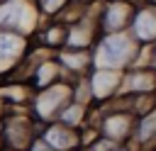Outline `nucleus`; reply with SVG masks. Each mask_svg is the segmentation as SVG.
Segmentation results:
<instances>
[{
    "instance_id": "obj_1",
    "label": "nucleus",
    "mask_w": 156,
    "mask_h": 151,
    "mask_svg": "<svg viewBox=\"0 0 156 151\" xmlns=\"http://www.w3.org/2000/svg\"><path fill=\"white\" fill-rule=\"evenodd\" d=\"M127 54H129L127 37H107L100 46V56L105 63H122Z\"/></svg>"
},
{
    "instance_id": "obj_2",
    "label": "nucleus",
    "mask_w": 156,
    "mask_h": 151,
    "mask_svg": "<svg viewBox=\"0 0 156 151\" xmlns=\"http://www.w3.org/2000/svg\"><path fill=\"white\" fill-rule=\"evenodd\" d=\"M105 132L110 136H115V139L124 136L127 134V117H110L107 124H105Z\"/></svg>"
},
{
    "instance_id": "obj_3",
    "label": "nucleus",
    "mask_w": 156,
    "mask_h": 151,
    "mask_svg": "<svg viewBox=\"0 0 156 151\" xmlns=\"http://www.w3.org/2000/svg\"><path fill=\"white\" fill-rule=\"evenodd\" d=\"M154 129H156V112H154V114H149V119H144V122H141V139H149Z\"/></svg>"
},
{
    "instance_id": "obj_4",
    "label": "nucleus",
    "mask_w": 156,
    "mask_h": 151,
    "mask_svg": "<svg viewBox=\"0 0 156 151\" xmlns=\"http://www.w3.org/2000/svg\"><path fill=\"white\" fill-rule=\"evenodd\" d=\"M61 2H63V0H44V7H46V10H54V7H58Z\"/></svg>"
},
{
    "instance_id": "obj_5",
    "label": "nucleus",
    "mask_w": 156,
    "mask_h": 151,
    "mask_svg": "<svg viewBox=\"0 0 156 151\" xmlns=\"http://www.w3.org/2000/svg\"><path fill=\"white\" fill-rule=\"evenodd\" d=\"M32 151H54V149H51L49 144H34V149H32Z\"/></svg>"
}]
</instances>
